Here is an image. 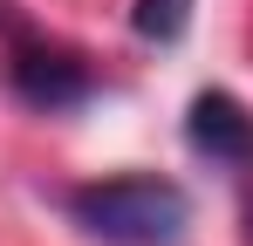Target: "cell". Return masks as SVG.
<instances>
[{"label":"cell","instance_id":"obj_5","mask_svg":"<svg viewBox=\"0 0 253 246\" xmlns=\"http://www.w3.org/2000/svg\"><path fill=\"white\" fill-rule=\"evenodd\" d=\"M233 178H240V199H247V233H253V164H247V171H233Z\"/></svg>","mask_w":253,"mask_h":246},{"label":"cell","instance_id":"obj_1","mask_svg":"<svg viewBox=\"0 0 253 246\" xmlns=\"http://www.w3.org/2000/svg\"><path fill=\"white\" fill-rule=\"evenodd\" d=\"M69 219L103 246H178L192 226V199L171 178H96L69 192Z\"/></svg>","mask_w":253,"mask_h":246},{"label":"cell","instance_id":"obj_2","mask_svg":"<svg viewBox=\"0 0 253 246\" xmlns=\"http://www.w3.org/2000/svg\"><path fill=\"white\" fill-rule=\"evenodd\" d=\"M0 28L14 35V62H7V76H14V89H21V103H35V110H76V103H89L96 76H89L76 55H62V48L35 41L28 28H14L7 0H0Z\"/></svg>","mask_w":253,"mask_h":246},{"label":"cell","instance_id":"obj_4","mask_svg":"<svg viewBox=\"0 0 253 246\" xmlns=\"http://www.w3.org/2000/svg\"><path fill=\"white\" fill-rule=\"evenodd\" d=\"M130 28L144 41H178L192 28V0H137L130 7Z\"/></svg>","mask_w":253,"mask_h":246},{"label":"cell","instance_id":"obj_3","mask_svg":"<svg viewBox=\"0 0 253 246\" xmlns=\"http://www.w3.org/2000/svg\"><path fill=\"white\" fill-rule=\"evenodd\" d=\"M185 144H192L199 158L226 164V171H247L253 164V117H247V103L226 96V89L192 96V110H185Z\"/></svg>","mask_w":253,"mask_h":246}]
</instances>
